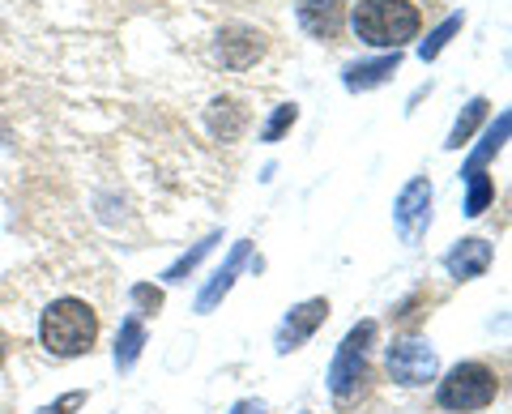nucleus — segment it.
Instances as JSON below:
<instances>
[{
  "label": "nucleus",
  "instance_id": "1",
  "mask_svg": "<svg viewBox=\"0 0 512 414\" xmlns=\"http://www.w3.org/2000/svg\"><path fill=\"white\" fill-rule=\"evenodd\" d=\"M350 30L367 47H384V52H402L410 39H419L423 13L414 0H359L350 9Z\"/></svg>",
  "mask_w": 512,
  "mask_h": 414
},
{
  "label": "nucleus",
  "instance_id": "2",
  "mask_svg": "<svg viewBox=\"0 0 512 414\" xmlns=\"http://www.w3.org/2000/svg\"><path fill=\"white\" fill-rule=\"evenodd\" d=\"M94 338H99V312H94L86 299H52L39 321V342L47 355L56 359H77L86 355V350L94 346Z\"/></svg>",
  "mask_w": 512,
  "mask_h": 414
},
{
  "label": "nucleus",
  "instance_id": "3",
  "mask_svg": "<svg viewBox=\"0 0 512 414\" xmlns=\"http://www.w3.org/2000/svg\"><path fill=\"white\" fill-rule=\"evenodd\" d=\"M376 342V321H359L355 329L342 338L338 355L329 363V393L338 397V402H355L367 385V346Z\"/></svg>",
  "mask_w": 512,
  "mask_h": 414
},
{
  "label": "nucleus",
  "instance_id": "4",
  "mask_svg": "<svg viewBox=\"0 0 512 414\" xmlns=\"http://www.w3.org/2000/svg\"><path fill=\"white\" fill-rule=\"evenodd\" d=\"M495 393H500V380L487 363H457L453 372L440 380L436 389V402L453 414H470V410H487L495 402Z\"/></svg>",
  "mask_w": 512,
  "mask_h": 414
},
{
  "label": "nucleus",
  "instance_id": "5",
  "mask_svg": "<svg viewBox=\"0 0 512 414\" xmlns=\"http://www.w3.org/2000/svg\"><path fill=\"white\" fill-rule=\"evenodd\" d=\"M393 227L402 235V244H419L431 227V180L414 175V180L397 193L393 201Z\"/></svg>",
  "mask_w": 512,
  "mask_h": 414
},
{
  "label": "nucleus",
  "instance_id": "6",
  "mask_svg": "<svg viewBox=\"0 0 512 414\" xmlns=\"http://www.w3.org/2000/svg\"><path fill=\"white\" fill-rule=\"evenodd\" d=\"M436 372H440V359L423 338H402V342L389 346V376L397 385L419 389V385H431Z\"/></svg>",
  "mask_w": 512,
  "mask_h": 414
},
{
  "label": "nucleus",
  "instance_id": "7",
  "mask_svg": "<svg viewBox=\"0 0 512 414\" xmlns=\"http://www.w3.org/2000/svg\"><path fill=\"white\" fill-rule=\"evenodd\" d=\"M325 316H329V299H303V304L291 308V316L282 321L278 338H274V350H278V355H291V350H299L320 325H325Z\"/></svg>",
  "mask_w": 512,
  "mask_h": 414
},
{
  "label": "nucleus",
  "instance_id": "8",
  "mask_svg": "<svg viewBox=\"0 0 512 414\" xmlns=\"http://www.w3.org/2000/svg\"><path fill=\"white\" fill-rule=\"evenodd\" d=\"M261 56H265V35H261V30H252V26H227V30H218V60L227 69L244 73Z\"/></svg>",
  "mask_w": 512,
  "mask_h": 414
},
{
  "label": "nucleus",
  "instance_id": "9",
  "mask_svg": "<svg viewBox=\"0 0 512 414\" xmlns=\"http://www.w3.org/2000/svg\"><path fill=\"white\" fill-rule=\"evenodd\" d=\"M491 261H495V248L487 240H478V235H466V240H457L453 248H448L444 269H448V278L470 282V278H483L491 269Z\"/></svg>",
  "mask_w": 512,
  "mask_h": 414
},
{
  "label": "nucleus",
  "instance_id": "10",
  "mask_svg": "<svg viewBox=\"0 0 512 414\" xmlns=\"http://www.w3.org/2000/svg\"><path fill=\"white\" fill-rule=\"evenodd\" d=\"M248 252H252V244H248V240H239V244L231 248V257L222 261V269H218V274H214L210 282H205V291L197 295V312H214V308L222 304V295H227L231 286H235L239 269H244V261H248Z\"/></svg>",
  "mask_w": 512,
  "mask_h": 414
},
{
  "label": "nucleus",
  "instance_id": "11",
  "mask_svg": "<svg viewBox=\"0 0 512 414\" xmlns=\"http://www.w3.org/2000/svg\"><path fill=\"white\" fill-rule=\"evenodd\" d=\"M402 69V52H384V56H376V60H359V65H346V73H342V82H346V90H376V86H384L389 77Z\"/></svg>",
  "mask_w": 512,
  "mask_h": 414
},
{
  "label": "nucleus",
  "instance_id": "12",
  "mask_svg": "<svg viewBox=\"0 0 512 414\" xmlns=\"http://www.w3.org/2000/svg\"><path fill=\"white\" fill-rule=\"evenodd\" d=\"M342 0H299V26L316 39H333L342 30Z\"/></svg>",
  "mask_w": 512,
  "mask_h": 414
},
{
  "label": "nucleus",
  "instance_id": "13",
  "mask_svg": "<svg viewBox=\"0 0 512 414\" xmlns=\"http://www.w3.org/2000/svg\"><path fill=\"white\" fill-rule=\"evenodd\" d=\"M508 133H512V116H508V111H500V116H495V124H491V129L483 133V141H478V150L470 154V163L461 167V180H466V175H474V171H483V167L491 163V158L504 150Z\"/></svg>",
  "mask_w": 512,
  "mask_h": 414
},
{
  "label": "nucleus",
  "instance_id": "14",
  "mask_svg": "<svg viewBox=\"0 0 512 414\" xmlns=\"http://www.w3.org/2000/svg\"><path fill=\"white\" fill-rule=\"evenodd\" d=\"M205 124H210V133L218 141H235L244 133V111H239L235 99H214L210 111H205Z\"/></svg>",
  "mask_w": 512,
  "mask_h": 414
},
{
  "label": "nucleus",
  "instance_id": "15",
  "mask_svg": "<svg viewBox=\"0 0 512 414\" xmlns=\"http://www.w3.org/2000/svg\"><path fill=\"white\" fill-rule=\"evenodd\" d=\"M487 111H491V103L483 99V94H478V99H470V103H466V111H461V116H457V124H453V133H448V141H444V146H448V150H461V146H470V137H474V129H478V124L487 120Z\"/></svg>",
  "mask_w": 512,
  "mask_h": 414
},
{
  "label": "nucleus",
  "instance_id": "16",
  "mask_svg": "<svg viewBox=\"0 0 512 414\" xmlns=\"http://www.w3.org/2000/svg\"><path fill=\"white\" fill-rule=\"evenodd\" d=\"M141 346H146V325H141L137 316H128L120 325V338H116V368L120 372H128L141 359Z\"/></svg>",
  "mask_w": 512,
  "mask_h": 414
},
{
  "label": "nucleus",
  "instance_id": "17",
  "mask_svg": "<svg viewBox=\"0 0 512 414\" xmlns=\"http://www.w3.org/2000/svg\"><path fill=\"white\" fill-rule=\"evenodd\" d=\"M218 240H222V235L214 231V235H205V240H201V244H192V248L184 252V257H180V261H175V265L167 269V274H163V282H171V286H175V282H184V278L192 274V269H197V265H201L205 257H210V252H214V244H218Z\"/></svg>",
  "mask_w": 512,
  "mask_h": 414
},
{
  "label": "nucleus",
  "instance_id": "18",
  "mask_svg": "<svg viewBox=\"0 0 512 414\" xmlns=\"http://www.w3.org/2000/svg\"><path fill=\"white\" fill-rule=\"evenodd\" d=\"M495 201V184H491V175L487 171H474L466 175V214L478 218V214H487V205Z\"/></svg>",
  "mask_w": 512,
  "mask_h": 414
},
{
  "label": "nucleus",
  "instance_id": "19",
  "mask_svg": "<svg viewBox=\"0 0 512 414\" xmlns=\"http://www.w3.org/2000/svg\"><path fill=\"white\" fill-rule=\"evenodd\" d=\"M461 26H466V18H461V13H453V18H444L436 30H431V35L419 43V56L423 60H436L440 52H444V47L448 43H453V35H461Z\"/></svg>",
  "mask_w": 512,
  "mask_h": 414
},
{
  "label": "nucleus",
  "instance_id": "20",
  "mask_svg": "<svg viewBox=\"0 0 512 414\" xmlns=\"http://www.w3.org/2000/svg\"><path fill=\"white\" fill-rule=\"evenodd\" d=\"M295 120H299V107H295V103H278L274 116H269V124L261 129V141H282V133L291 129Z\"/></svg>",
  "mask_w": 512,
  "mask_h": 414
},
{
  "label": "nucleus",
  "instance_id": "21",
  "mask_svg": "<svg viewBox=\"0 0 512 414\" xmlns=\"http://www.w3.org/2000/svg\"><path fill=\"white\" fill-rule=\"evenodd\" d=\"M128 295H133V304H137L141 316H158V308H163V291H158V286H150V282H137Z\"/></svg>",
  "mask_w": 512,
  "mask_h": 414
},
{
  "label": "nucleus",
  "instance_id": "22",
  "mask_svg": "<svg viewBox=\"0 0 512 414\" xmlns=\"http://www.w3.org/2000/svg\"><path fill=\"white\" fill-rule=\"evenodd\" d=\"M86 406V393H64L60 402H52V406H43L39 414H73V410H82Z\"/></svg>",
  "mask_w": 512,
  "mask_h": 414
},
{
  "label": "nucleus",
  "instance_id": "23",
  "mask_svg": "<svg viewBox=\"0 0 512 414\" xmlns=\"http://www.w3.org/2000/svg\"><path fill=\"white\" fill-rule=\"evenodd\" d=\"M231 414H269V406L265 402H235Z\"/></svg>",
  "mask_w": 512,
  "mask_h": 414
},
{
  "label": "nucleus",
  "instance_id": "24",
  "mask_svg": "<svg viewBox=\"0 0 512 414\" xmlns=\"http://www.w3.org/2000/svg\"><path fill=\"white\" fill-rule=\"evenodd\" d=\"M5 359H9V338L0 333V368H5Z\"/></svg>",
  "mask_w": 512,
  "mask_h": 414
}]
</instances>
